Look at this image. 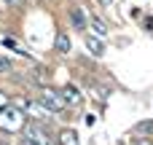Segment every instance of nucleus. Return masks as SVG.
Here are the masks:
<instances>
[{"label": "nucleus", "instance_id": "f257e3e1", "mask_svg": "<svg viewBox=\"0 0 153 145\" xmlns=\"http://www.w3.org/2000/svg\"><path fill=\"white\" fill-rule=\"evenodd\" d=\"M22 126H24V113L16 110V108H11V105H5V108L0 110V129H5V132H19Z\"/></svg>", "mask_w": 153, "mask_h": 145}, {"label": "nucleus", "instance_id": "f03ea898", "mask_svg": "<svg viewBox=\"0 0 153 145\" xmlns=\"http://www.w3.org/2000/svg\"><path fill=\"white\" fill-rule=\"evenodd\" d=\"M40 102H43V108L51 110V113H65V108H67L62 91H54V89H48V86L40 89Z\"/></svg>", "mask_w": 153, "mask_h": 145}, {"label": "nucleus", "instance_id": "7ed1b4c3", "mask_svg": "<svg viewBox=\"0 0 153 145\" xmlns=\"http://www.w3.org/2000/svg\"><path fill=\"white\" fill-rule=\"evenodd\" d=\"M16 105L24 108L27 113H32V118H46V116H48V110H46L43 105H38V102H32V100H27V97H19Z\"/></svg>", "mask_w": 153, "mask_h": 145}, {"label": "nucleus", "instance_id": "20e7f679", "mask_svg": "<svg viewBox=\"0 0 153 145\" xmlns=\"http://www.w3.org/2000/svg\"><path fill=\"white\" fill-rule=\"evenodd\" d=\"M54 51H56V54H70V51H73V43H70V38H67V32H65V30H59V32H56Z\"/></svg>", "mask_w": 153, "mask_h": 145}, {"label": "nucleus", "instance_id": "39448f33", "mask_svg": "<svg viewBox=\"0 0 153 145\" xmlns=\"http://www.w3.org/2000/svg\"><path fill=\"white\" fill-rule=\"evenodd\" d=\"M62 97H65V102H67V105H73V108H75V105H81V100H83V97H81V91H78L73 83H67V86L62 89Z\"/></svg>", "mask_w": 153, "mask_h": 145}, {"label": "nucleus", "instance_id": "423d86ee", "mask_svg": "<svg viewBox=\"0 0 153 145\" xmlns=\"http://www.w3.org/2000/svg\"><path fill=\"white\" fill-rule=\"evenodd\" d=\"M27 137H32L38 145H54V140H51L40 126H30V129H27Z\"/></svg>", "mask_w": 153, "mask_h": 145}, {"label": "nucleus", "instance_id": "0eeeda50", "mask_svg": "<svg viewBox=\"0 0 153 145\" xmlns=\"http://www.w3.org/2000/svg\"><path fill=\"white\" fill-rule=\"evenodd\" d=\"M67 16H70V24H73L75 30H83V27H86V16H83V11H81V8H70V13H67Z\"/></svg>", "mask_w": 153, "mask_h": 145}, {"label": "nucleus", "instance_id": "6e6552de", "mask_svg": "<svg viewBox=\"0 0 153 145\" xmlns=\"http://www.w3.org/2000/svg\"><path fill=\"white\" fill-rule=\"evenodd\" d=\"M86 48H89L94 57H102V54H105V43H102L100 38H94V35H89V38H86Z\"/></svg>", "mask_w": 153, "mask_h": 145}, {"label": "nucleus", "instance_id": "1a4fd4ad", "mask_svg": "<svg viewBox=\"0 0 153 145\" xmlns=\"http://www.w3.org/2000/svg\"><path fill=\"white\" fill-rule=\"evenodd\" d=\"M59 145H81V143H78V135L73 129H62L59 132Z\"/></svg>", "mask_w": 153, "mask_h": 145}, {"label": "nucleus", "instance_id": "9d476101", "mask_svg": "<svg viewBox=\"0 0 153 145\" xmlns=\"http://www.w3.org/2000/svg\"><path fill=\"white\" fill-rule=\"evenodd\" d=\"M0 40H3V46H5V48H11V51H16V54H22V57H27V54H30V51H24V46H22L19 40H13V38H8V35H5V38H0Z\"/></svg>", "mask_w": 153, "mask_h": 145}, {"label": "nucleus", "instance_id": "9b49d317", "mask_svg": "<svg viewBox=\"0 0 153 145\" xmlns=\"http://www.w3.org/2000/svg\"><path fill=\"white\" fill-rule=\"evenodd\" d=\"M134 132H140V135H153V121H140V124L134 126Z\"/></svg>", "mask_w": 153, "mask_h": 145}, {"label": "nucleus", "instance_id": "f8f14e48", "mask_svg": "<svg viewBox=\"0 0 153 145\" xmlns=\"http://www.w3.org/2000/svg\"><path fill=\"white\" fill-rule=\"evenodd\" d=\"M91 30H94V32H97L100 38H105V35H108V27H105V24H102L100 19H91Z\"/></svg>", "mask_w": 153, "mask_h": 145}, {"label": "nucleus", "instance_id": "ddd939ff", "mask_svg": "<svg viewBox=\"0 0 153 145\" xmlns=\"http://www.w3.org/2000/svg\"><path fill=\"white\" fill-rule=\"evenodd\" d=\"M11 70V62L8 59H0V73H8Z\"/></svg>", "mask_w": 153, "mask_h": 145}, {"label": "nucleus", "instance_id": "4468645a", "mask_svg": "<svg viewBox=\"0 0 153 145\" xmlns=\"http://www.w3.org/2000/svg\"><path fill=\"white\" fill-rule=\"evenodd\" d=\"M5 105H8V94H5V91H0V110H3Z\"/></svg>", "mask_w": 153, "mask_h": 145}, {"label": "nucleus", "instance_id": "2eb2a0df", "mask_svg": "<svg viewBox=\"0 0 153 145\" xmlns=\"http://www.w3.org/2000/svg\"><path fill=\"white\" fill-rule=\"evenodd\" d=\"M22 145H38V143H35L32 137H24V140H22Z\"/></svg>", "mask_w": 153, "mask_h": 145}, {"label": "nucleus", "instance_id": "dca6fc26", "mask_svg": "<svg viewBox=\"0 0 153 145\" xmlns=\"http://www.w3.org/2000/svg\"><path fill=\"white\" fill-rule=\"evenodd\" d=\"M134 145H151V143H148L145 137H140V140H134Z\"/></svg>", "mask_w": 153, "mask_h": 145}, {"label": "nucleus", "instance_id": "f3484780", "mask_svg": "<svg viewBox=\"0 0 153 145\" xmlns=\"http://www.w3.org/2000/svg\"><path fill=\"white\" fill-rule=\"evenodd\" d=\"M100 3H102L105 8H108V5H113V0H100Z\"/></svg>", "mask_w": 153, "mask_h": 145}, {"label": "nucleus", "instance_id": "a211bd4d", "mask_svg": "<svg viewBox=\"0 0 153 145\" xmlns=\"http://www.w3.org/2000/svg\"><path fill=\"white\" fill-rule=\"evenodd\" d=\"M3 3H16V0H3Z\"/></svg>", "mask_w": 153, "mask_h": 145}]
</instances>
